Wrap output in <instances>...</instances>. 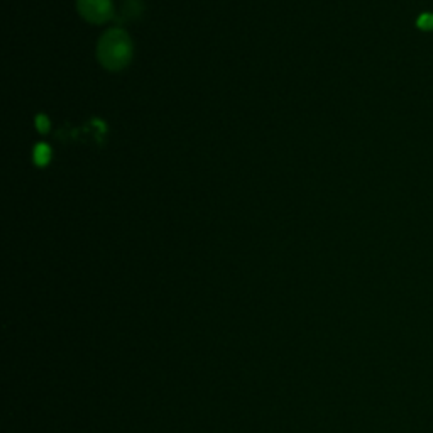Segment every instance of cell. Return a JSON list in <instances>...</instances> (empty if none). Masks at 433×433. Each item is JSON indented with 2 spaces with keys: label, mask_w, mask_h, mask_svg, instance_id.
Returning <instances> with one entry per match:
<instances>
[{
  "label": "cell",
  "mask_w": 433,
  "mask_h": 433,
  "mask_svg": "<svg viewBox=\"0 0 433 433\" xmlns=\"http://www.w3.org/2000/svg\"><path fill=\"white\" fill-rule=\"evenodd\" d=\"M417 26L422 31H433V14L432 12H425L417 19Z\"/></svg>",
  "instance_id": "277c9868"
},
{
  "label": "cell",
  "mask_w": 433,
  "mask_h": 433,
  "mask_svg": "<svg viewBox=\"0 0 433 433\" xmlns=\"http://www.w3.org/2000/svg\"><path fill=\"white\" fill-rule=\"evenodd\" d=\"M49 119L46 117V115H38V119H36V127H38L39 132L46 134L49 131Z\"/></svg>",
  "instance_id": "5b68a950"
},
{
  "label": "cell",
  "mask_w": 433,
  "mask_h": 433,
  "mask_svg": "<svg viewBox=\"0 0 433 433\" xmlns=\"http://www.w3.org/2000/svg\"><path fill=\"white\" fill-rule=\"evenodd\" d=\"M33 158L38 166H46L49 161H51V149H49V146L46 144H38L34 147Z\"/></svg>",
  "instance_id": "3957f363"
},
{
  "label": "cell",
  "mask_w": 433,
  "mask_h": 433,
  "mask_svg": "<svg viewBox=\"0 0 433 433\" xmlns=\"http://www.w3.org/2000/svg\"><path fill=\"white\" fill-rule=\"evenodd\" d=\"M80 16L92 24H104L114 14L112 0H77Z\"/></svg>",
  "instance_id": "7a4b0ae2"
},
{
  "label": "cell",
  "mask_w": 433,
  "mask_h": 433,
  "mask_svg": "<svg viewBox=\"0 0 433 433\" xmlns=\"http://www.w3.org/2000/svg\"><path fill=\"white\" fill-rule=\"evenodd\" d=\"M134 55L132 41L126 31L109 29L97 44V58L104 68L110 71L124 70L131 63Z\"/></svg>",
  "instance_id": "6da1fadb"
}]
</instances>
